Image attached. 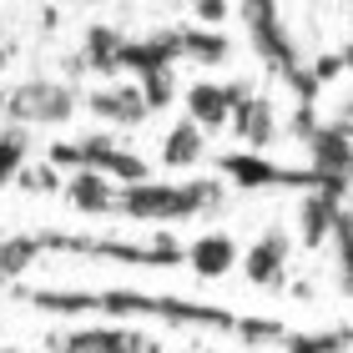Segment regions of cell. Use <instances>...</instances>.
<instances>
[{
	"label": "cell",
	"instance_id": "6da1fadb",
	"mask_svg": "<svg viewBox=\"0 0 353 353\" xmlns=\"http://www.w3.org/2000/svg\"><path fill=\"white\" fill-rule=\"evenodd\" d=\"M21 303L56 318H76V313H106V318H162L172 328H212V333H232L243 343H283L288 328L278 318H243L217 303H197V298H176V293H141V288H10Z\"/></svg>",
	"mask_w": 353,
	"mask_h": 353
},
{
	"label": "cell",
	"instance_id": "7a4b0ae2",
	"mask_svg": "<svg viewBox=\"0 0 353 353\" xmlns=\"http://www.w3.org/2000/svg\"><path fill=\"white\" fill-rule=\"evenodd\" d=\"M228 182L222 176H187V182H132L117 187V217L132 222H187L222 207Z\"/></svg>",
	"mask_w": 353,
	"mask_h": 353
},
{
	"label": "cell",
	"instance_id": "3957f363",
	"mask_svg": "<svg viewBox=\"0 0 353 353\" xmlns=\"http://www.w3.org/2000/svg\"><path fill=\"white\" fill-rule=\"evenodd\" d=\"M46 252H76L126 268H187V248L176 237H81V232H41Z\"/></svg>",
	"mask_w": 353,
	"mask_h": 353
},
{
	"label": "cell",
	"instance_id": "277c9868",
	"mask_svg": "<svg viewBox=\"0 0 353 353\" xmlns=\"http://www.w3.org/2000/svg\"><path fill=\"white\" fill-rule=\"evenodd\" d=\"M217 176L237 192H272V187H288V192H348L343 182H323L313 167H283L263 152H222L217 157Z\"/></svg>",
	"mask_w": 353,
	"mask_h": 353
},
{
	"label": "cell",
	"instance_id": "5b68a950",
	"mask_svg": "<svg viewBox=\"0 0 353 353\" xmlns=\"http://www.w3.org/2000/svg\"><path fill=\"white\" fill-rule=\"evenodd\" d=\"M46 162H51L56 172H101L111 176V182H121V187H132V182H152V167H147V157H137V152H126L117 147L111 137H81V141H51L46 147Z\"/></svg>",
	"mask_w": 353,
	"mask_h": 353
},
{
	"label": "cell",
	"instance_id": "8992f818",
	"mask_svg": "<svg viewBox=\"0 0 353 353\" xmlns=\"http://www.w3.org/2000/svg\"><path fill=\"white\" fill-rule=\"evenodd\" d=\"M237 15L248 26V41L258 51V61L268 71H278L283 81H293L303 71V46H298V30H293V10L288 6H237Z\"/></svg>",
	"mask_w": 353,
	"mask_h": 353
},
{
	"label": "cell",
	"instance_id": "52a82bcc",
	"mask_svg": "<svg viewBox=\"0 0 353 353\" xmlns=\"http://www.w3.org/2000/svg\"><path fill=\"white\" fill-rule=\"evenodd\" d=\"M0 111L15 121V126H61L81 111V91L71 81H51V76H26L6 91Z\"/></svg>",
	"mask_w": 353,
	"mask_h": 353
},
{
	"label": "cell",
	"instance_id": "ba28073f",
	"mask_svg": "<svg viewBox=\"0 0 353 353\" xmlns=\"http://www.w3.org/2000/svg\"><path fill=\"white\" fill-rule=\"evenodd\" d=\"M258 91L252 81H192L182 91V117L192 126H202V132H222V126H232V111L248 101V96Z\"/></svg>",
	"mask_w": 353,
	"mask_h": 353
},
{
	"label": "cell",
	"instance_id": "9c48e42d",
	"mask_svg": "<svg viewBox=\"0 0 353 353\" xmlns=\"http://www.w3.org/2000/svg\"><path fill=\"white\" fill-rule=\"evenodd\" d=\"M51 353H162V343L141 328H126V323H111V328H71V333H56L46 339Z\"/></svg>",
	"mask_w": 353,
	"mask_h": 353
},
{
	"label": "cell",
	"instance_id": "30bf717a",
	"mask_svg": "<svg viewBox=\"0 0 353 353\" xmlns=\"http://www.w3.org/2000/svg\"><path fill=\"white\" fill-rule=\"evenodd\" d=\"M308 167L323 176V182H353V117H339V121H323L313 132L308 147Z\"/></svg>",
	"mask_w": 353,
	"mask_h": 353
},
{
	"label": "cell",
	"instance_id": "8fae6325",
	"mask_svg": "<svg viewBox=\"0 0 353 353\" xmlns=\"http://www.w3.org/2000/svg\"><path fill=\"white\" fill-rule=\"evenodd\" d=\"M176 61H182V26L152 30V36H126L121 46V76H137V81H147L157 71H176Z\"/></svg>",
	"mask_w": 353,
	"mask_h": 353
},
{
	"label": "cell",
	"instance_id": "7c38bea8",
	"mask_svg": "<svg viewBox=\"0 0 353 353\" xmlns=\"http://www.w3.org/2000/svg\"><path fill=\"white\" fill-rule=\"evenodd\" d=\"M86 111L91 117H101L111 126H141L152 117V106H147V96H141L137 81H111V86H96L86 96Z\"/></svg>",
	"mask_w": 353,
	"mask_h": 353
},
{
	"label": "cell",
	"instance_id": "4fadbf2b",
	"mask_svg": "<svg viewBox=\"0 0 353 353\" xmlns=\"http://www.w3.org/2000/svg\"><path fill=\"white\" fill-rule=\"evenodd\" d=\"M237 263H243V248H237L232 232H202V237H192V243H187V272H192V278H202V283L228 278Z\"/></svg>",
	"mask_w": 353,
	"mask_h": 353
},
{
	"label": "cell",
	"instance_id": "5bb4252c",
	"mask_svg": "<svg viewBox=\"0 0 353 353\" xmlns=\"http://www.w3.org/2000/svg\"><path fill=\"white\" fill-rule=\"evenodd\" d=\"M288 258H293V237H288V228H268L258 243L243 252V263H237V268L248 272V283H258V288H278Z\"/></svg>",
	"mask_w": 353,
	"mask_h": 353
},
{
	"label": "cell",
	"instance_id": "9a60e30c",
	"mask_svg": "<svg viewBox=\"0 0 353 353\" xmlns=\"http://www.w3.org/2000/svg\"><path fill=\"white\" fill-rule=\"evenodd\" d=\"M232 132L248 141V152H268L272 141H278V106H272V96H263V91H252L243 106L232 111Z\"/></svg>",
	"mask_w": 353,
	"mask_h": 353
},
{
	"label": "cell",
	"instance_id": "2e32d148",
	"mask_svg": "<svg viewBox=\"0 0 353 353\" xmlns=\"http://www.w3.org/2000/svg\"><path fill=\"white\" fill-rule=\"evenodd\" d=\"M339 212H343V192H308V197H298V243L323 248L333 237Z\"/></svg>",
	"mask_w": 353,
	"mask_h": 353
},
{
	"label": "cell",
	"instance_id": "e0dca14e",
	"mask_svg": "<svg viewBox=\"0 0 353 353\" xmlns=\"http://www.w3.org/2000/svg\"><path fill=\"white\" fill-rule=\"evenodd\" d=\"M121 46H126V30H117V26H86V36H81V56L71 61V71L121 76Z\"/></svg>",
	"mask_w": 353,
	"mask_h": 353
},
{
	"label": "cell",
	"instance_id": "ac0fdd59",
	"mask_svg": "<svg viewBox=\"0 0 353 353\" xmlns=\"http://www.w3.org/2000/svg\"><path fill=\"white\" fill-rule=\"evenodd\" d=\"M61 197H66V207H71V212H81V217H111V212H117V182L101 176V172L66 176Z\"/></svg>",
	"mask_w": 353,
	"mask_h": 353
},
{
	"label": "cell",
	"instance_id": "d6986e66",
	"mask_svg": "<svg viewBox=\"0 0 353 353\" xmlns=\"http://www.w3.org/2000/svg\"><path fill=\"white\" fill-rule=\"evenodd\" d=\"M202 157H207V132L192 126L187 117H176L167 126V137H162V157H157V162H162L167 172H192Z\"/></svg>",
	"mask_w": 353,
	"mask_h": 353
},
{
	"label": "cell",
	"instance_id": "ffe728a7",
	"mask_svg": "<svg viewBox=\"0 0 353 353\" xmlns=\"http://www.w3.org/2000/svg\"><path fill=\"white\" fill-rule=\"evenodd\" d=\"M41 258H46L41 232H15V237H6V243H0V288H15V278H26Z\"/></svg>",
	"mask_w": 353,
	"mask_h": 353
},
{
	"label": "cell",
	"instance_id": "44dd1931",
	"mask_svg": "<svg viewBox=\"0 0 353 353\" xmlns=\"http://www.w3.org/2000/svg\"><path fill=\"white\" fill-rule=\"evenodd\" d=\"M228 56H232V41L222 30L182 26V61H192V66H222Z\"/></svg>",
	"mask_w": 353,
	"mask_h": 353
},
{
	"label": "cell",
	"instance_id": "7402d4cb",
	"mask_svg": "<svg viewBox=\"0 0 353 353\" xmlns=\"http://www.w3.org/2000/svg\"><path fill=\"white\" fill-rule=\"evenodd\" d=\"M353 348V328L333 323V328H313V333H288L283 353H343Z\"/></svg>",
	"mask_w": 353,
	"mask_h": 353
},
{
	"label": "cell",
	"instance_id": "603a6c76",
	"mask_svg": "<svg viewBox=\"0 0 353 353\" xmlns=\"http://www.w3.org/2000/svg\"><path fill=\"white\" fill-rule=\"evenodd\" d=\"M26 152H30V141H26V132L21 126H10V132H0V192H6L15 176H21V167H26Z\"/></svg>",
	"mask_w": 353,
	"mask_h": 353
},
{
	"label": "cell",
	"instance_id": "cb8c5ba5",
	"mask_svg": "<svg viewBox=\"0 0 353 353\" xmlns=\"http://www.w3.org/2000/svg\"><path fill=\"white\" fill-rule=\"evenodd\" d=\"M137 86H141V96H147L152 111L176 106V71H157V76H147V81H137Z\"/></svg>",
	"mask_w": 353,
	"mask_h": 353
},
{
	"label": "cell",
	"instance_id": "d4e9b609",
	"mask_svg": "<svg viewBox=\"0 0 353 353\" xmlns=\"http://www.w3.org/2000/svg\"><path fill=\"white\" fill-rule=\"evenodd\" d=\"M15 187H21V192H61L66 182H61V172H56L51 162H46V157H41L36 167H21V176H15Z\"/></svg>",
	"mask_w": 353,
	"mask_h": 353
},
{
	"label": "cell",
	"instance_id": "484cf974",
	"mask_svg": "<svg viewBox=\"0 0 353 353\" xmlns=\"http://www.w3.org/2000/svg\"><path fill=\"white\" fill-rule=\"evenodd\" d=\"M318 126H323V121H318V111H313V106H298V111H293V117H288V126H283V132H288V137H293V141H303V147H308V141H313V132H318Z\"/></svg>",
	"mask_w": 353,
	"mask_h": 353
},
{
	"label": "cell",
	"instance_id": "4316f807",
	"mask_svg": "<svg viewBox=\"0 0 353 353\" xmlns=\"http://www.w3.org/2000/svg\"><path fill=\"white\" fill-rule=\"evenodd\" d=\"M228 15H237L232 6H217V0H202V6H192V21H197L202 30H217Z\"/></svg>",
	"mask_w": 353,
	"mask_h": 353
},
{
	"label": "cell",
	"instance_id": "83f0119b",
	"mask_svg": "<svg viewBox=\"0 0 353 353\" xmlns=\"http://www.w3.org/2000/svg\"><path fill=\"white\" fill-rule=\"evenodd\" d=\"M343 66L353 71V46H343Z\"/></svg>",
	"mask_w": 353,
	"mask_h": 353
},
{
	"label": "cell",
	"instance_id": "f1b7e54d",
	"mask_svg": "<svg viewBox=\"0 0 353 353\" xmlns=\"http://www.w3.org/2000/svg\"><path fill=\"white\" fill-rule=\"evenodd\" d=\"M0 353H21V348H0Z\"/></svg>",
	"mask_w": 353,
	"mask_h": 353
},
{
	"label": "cell",
	"instance_id": "f546056e",
	"mask_svg": "<svg viewBox=\"0 0 353 353\" xmlns=\"http://www.w3.org/2000/svg\"><path fill=\"white\" fill-rule=\"evenodd\" d=\"M197 353H217V348H197Z\"/></svg>",
	"mask_w": 353,
	"mask_h": 353
},
{
	"label": "cell",
	"instance_id": "4dcf8cb0",
	"mask_svg": "<svg viewBox=\"0 0 353 353\" xmlns=\"http://www.w3.org/2000/svg\"><path fill=\"white\" fill-rule=\"evenodd\" d=\"M182 353H197V348H182Z\"/></svg>",
	"mask_w": 353,
	"mask_h": 353
},
{
	"label": "cell",
	"instance_id": "1f68e13d",
	"mask_svg": "<svg viewBox=\"0 0 353 353\" xmlns=\"http://www.w3.org/2000/svg\"><path fill=\"white\" fill-rule=\"evenodd\" d=\"M348 15H353V6H348Z\"/></svg>",
	"mask_w": 353,
	"mask_h": 353
}]
</instances>
